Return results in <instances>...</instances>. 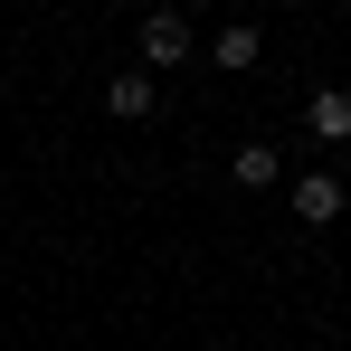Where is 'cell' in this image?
Wrapping results in <instances>:
<instances>
[{
    "instance_id": "cell-1",
    "label": "cell",
    "mask_w": 351,
    "mask_h": 351,
    "mask_svg": "<svg viewBox=\"0 0 351 351\" xmlns=\"http://www.w3.org/2000/svg\"><path fill=\"white\" fill-rule=\"evenodd\" d=\"M190 58V19H180V10H152V19H143V66H180Z\"/></svg>"
},
{
    "instance_id": "cell-2",
    "label": "cell",
    "mask_w": 351,
    "mask_h": 351,
    "mask_svg": "<svg viewBox=\"0 0 351 351\" xmlns=\"http://www.w3.org/2000/svg\"><path fill=\"white\" fill-rule=\"evenodd\" d=\"M294 219H304V228H332V219H342V180L304 171V180H294Z\"/></svg>"
},
{
    "instance_id": "cell-3",
    "label": "cell",
    "mask_w": 351,
    "mask_h": 351,
    "mask_svg": "<svg viewBox=\"0 0 351 351\" xmlns=\"http://www.w3.org/2000/svg\"><path fill=\"white\" fill-rule=\"evenodd\" d=\"M256 58H266V38H256V19H228V29L209 38V66H228V76H247Z\"/></svg>"
},
{
    "instance_id": "cell-4",
    "label": "cell",
    "mask_w": 351,
    "mask_h": 351,
    "mask_svg": "<svg viewBox=\"0 0 351 351\" xmlns=\"http://www.w3.org/2000/svg\"><path fill=\"white\" fill-rule=\"evenodd\" d=\"M152 105H162V86H152V76H114V86H105V114H114V123H143Z\"/></svg>"
},
{
    "instance_id": "cell-5",
    "label": "cell",
    "mask_w": 351,
    "mask_h": 351,
    "mask_svg": "<svg viewBox=\"0 0 351 351\" xmlns=\"http://www.w3.org/2000/svg\"><path fill=\"white\" fill-rule=\"evenodd\" d=\"M304 123H313V143H351V95H342V86H323V95L304 105Z\"/></svg>"
},
{
    "instance_id": "cell-6",
    "label": "cell",
    "mask_w": 351,
    "mask_h": 351,
    "mask_svg": "<svg viewBox=\"0 0 351 351\" xmlns=\"http://www.w3.org/2000/svg\"><path fill=\"white\" fill-rule=\"evenodd\" d=\"M228 180H237V190H276V143H237Z\"/></svg>"
}]
</instances>
